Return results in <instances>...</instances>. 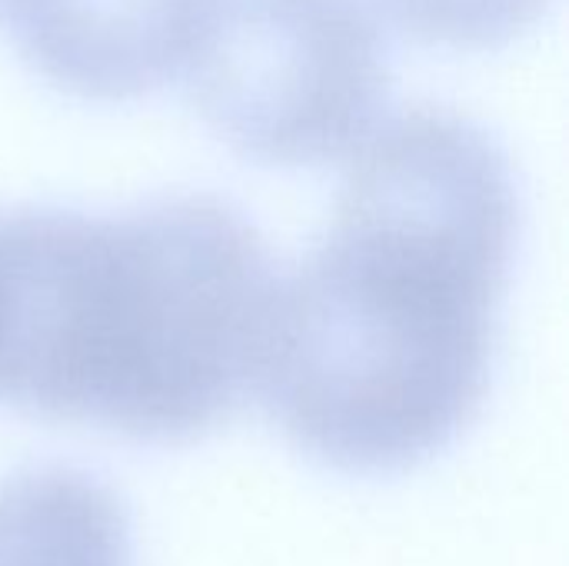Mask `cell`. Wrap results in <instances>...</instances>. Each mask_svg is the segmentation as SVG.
Here are the masks:
<instances>
[{
  "label": "cell",
  "instance_id": "7a4b0ae2",
  "mask_svg": "<svg viewBox=\"0 0 569 566\" xmlns=\"http://www.w3.org/2000/svg\"><path fill=\"white\" fill-rule=\"evenodd\" d=\"M277 280L220 197L0 210V404L140 444L197 440L253 390Z\"/></svg>",
  "mask_w": 569,
  "mask_h": 566
},
{
  "label": "cell",
  "instance_id": "6da1fadb",
  "mask_svg": "<svg viewBox=\"0 0 569 566\" xmlns=\"http://www.w3.org/2000/svg\"><path fill=\"white\" fill-rule=\"evenodd\" d=\"M517 230L513 167L483 127L437 107L377 123L327 237L277 280L253 390L287 440L357 477L453 447L490 394Z\"/></svg>",
  "mask_w": 569,
  "mask_h": 566
},
{
  "label": "cell",
  "instance_id": "277c9868",
  "mask_svg": "<svg viewBox=\"0 0 569 566\" xmlns=\"http://www.w3.org/2000/svg\"><path fill=\"white\" fill-rule=\"evenodd\" d=\"M207 0H0V27L53 87L130 100L183 73Z\"/></svg>",
  "mask_w": 569,
  "mask_h": 566
},
{
  "label": "cell",
  "instance_id": "3957f363",
  "mask_svg": "<svg viewBox=\"0 0 569 566\" xmlns=\"http://www.w3.org/2000/svg\"><path fill=\"white\" fill-rule=\"evenodd\" d=\"M190 100L240 157L317 167L353 153L390 97V47L363 0H207Z\"/></svg>",
  "mask_w": 569,
  "mask_h": 566
},
{
  "label": "cell",
  "instance_id": "5b68a950",
  "mask_svg": "<svg viewBox=\"0 0 569 566\" xmlns=\"http://www.w3.org/2000/svg\"><path fill=\"white\" fill-rule=\"evenodd\" d=\"M0 566H133L127 504L77 467L0 480Z\"/></svg>",
  "mask_w": 569,
  "mask_h": 566
},
{
  "label": "cell",
  "instance_id": "8992f818",
  "mask_svg": "<svg viewBox=\"0 0 569 566\" xmlns=\"http://www.w3.org/2000/svg\"><path fill=\"white\" fill-rule=\"evenodd\" d=\"M550 0H377L407 37L430 47L490 50L530 30Z\"/></svg>",
  "mask_w": 569,
  "mask_h": 566
}]
</instances>
